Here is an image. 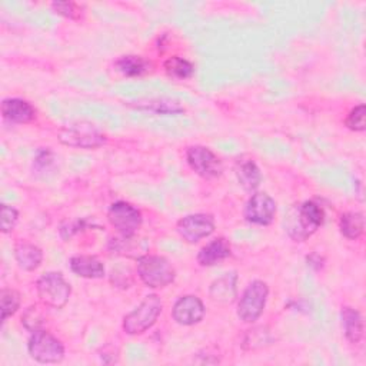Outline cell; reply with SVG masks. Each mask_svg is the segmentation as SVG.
Returning a JSON list of instances; mask_svg holds the SVG:
<instances>
[{"mask_svg":"<svg viewBox=\"0 0 366 366\" xmlns=\"http://www.w3.org/2000/svg\"><path fill=\"white\" fill-rule=\"evenodd\" d=\"M345 124L347 129H350L353 132H365V129H366V106L363 103L355 106L349 112V114L345 120Z\"/></svg>","mask_w":366,"mask_h":366,"instance_id":"obj_27","label":"cell"},{"mask_svg":"<svg viewBox=\"0 0 366 366\" xmlns=\"http://www.w3.org/2000/svg\"><path fill=\"white\" fill-rule=\"evenodd\" d=\"M166 73L170 76V77H174V79H179V80H183V79H189L193 76L194 73V66L183 59V57H179V56H172L169 57L164 64H163Z\"/></svg>","mask_w":366,"mask_h":366,"instance_id":"obj_24","label":"cell"},{"mask_svg":"<svg viewBox=\"0 0 366 366\" xmlns=\"http://www.w3.org/2000/svg\"><path fill=\"white\" fill-rule=\"evenodd\" d=\"M325 222V210L313 200H307L290 209L285 220V230L293 242L310 237Z\"/></svg>","mask_w":366,"mask_h":366,"instance_id":"obj_1","label":"cell"},{"mask_svg":"<svg viewBox=\"0 0 366 366\" xmlns=\"http://www.w3.org/2000/svg\"><path fill=\"white\" fill-rule=\"evenodd\" d=\"M236 177L239 184L247 190V192H253L259 187L260 182H262V173L260 169L257 167V164L253 160H242L237 163L236 166Z\"/></svg>","mask_w":366,"mask_h":366,"instance_id":"obj_21","label":"cell"},{"mask_svg":"<svg viewBox=\"0 0 366 366\" xmlns=\"http://www.w3.org/2000/svg\"><path fill=\"white\" fill-rule=\"evenodd\" d=\"M137 276L147 287L159 289L170 285L176 277V272L166 257L144 254L137 259Z\"/></svg>","mask_w":366,"mask_h":366,"instance_id":"obj_2","label":"cell"},{"mask_svg":"<svg viewBox=\"0 0 366 366\" xmlns=\"http://www.w3.org/2000/svg\"><path fill=\"white\" fill-rule=\"evenodd\" d=\"M36 289L40 300L53 309H61L71 295V286L60 272L41 274L36 283Z\"/></svg>","mask_w":366,"mask_h":366,"instance_id":"obj_4","label":"cell"},{"mask_svg":"<svg viewBox=\"0 0 366 366\" xmlns=\"http://www.w3.org/2000/svg\"><path fill=\"white\" fill-rule=\"evenodd\" d=\"M0 227L3 233H9L14 229L17 219H19V212L9 206V204H1L0 207Z\"/></svg>","mask_w":366,"mask_h":366,"instance_id":"obj_30","label":"cell"},{"mask_svg":"<svg viewBox=\"0 0 366 366\" xmlns=\"http://www.w3.org/2000/svg\"><path fill=\"white\" fill-rule=\"evenodd\" d=\"M84 227H87V223H86L84 219H81V220L77 219V220H74V222H67L66 224L61 226L60 234H61L63 239H70L73 234H76L77 232L83 230Z\"/></svg>","mask_w":366,"mask_h":366,"instance_id":"obj_31","label":"cell"},{"mask_svg":"<svg viewBox=\"0 0 366 366\" xmlns=\"http://www.w3.org/2000/svg\"><path fill=\"white\" fill-rule=\"evenodd\" d=\"M51 9L54 13L70 20H77L81 16V7L73 1H54L51 3Z\"/></svg>","mask_w":366,"mask_h":366,"instance_id":"obj_28","label":"cell"},{"mask_svg":"<svg viewBox=\"0 0 366 366\" xmlns=\"http://www.w3.org/2000/svg\"><path fill=\"white\" fill-rule=\"evenodd\" d=\"M149 244L144 239H137L134 236H119L113 237L109 242V250L114 254L119 256H127V257H134L139 259L144 254H147Z\"/></svg>","mask_w":366,"mask_h":366,"instance_id":"obj_13","label":"cell"},{"mask_svg":"<svg viewBox=\"0 0 366 366\" xmlns=\"http://www.w3.org/2000/svg\"><path fill=\"white\" fill-rule=\"evenodd\" d=\"M137 110H146L152 112L154 114H162V116H176L184 113V107L174 99L169 97H154V99H146V100H139L132 104Z\"/></svg>","mask_w":366,"mask_h":366,"instance_id":"obj_17","label":"cell"},{"mask_svg":"<svg viewBox=\"0 0 366 366\" xmlns=\"http://www.w3.org/2000/svg\"><path fill=\"white\" fill-rule=\"evenodd\" d=\"M176 230L187 243H197L214 232V219L206 213L187 214L177 222Z\"/></svg>","mask_w":366,"mask_h":366,"instance_id":"obj_10","label":"cell"},{"mask_svg":"<svg viewBox=\"0 0 366 366\" xmlns=\"http://www.w3.org/2000/svg\"><path fill=\"white\" fill-rule=\"evenodd\" d=\"M340 320L346 339L350 343H359L363 339L365 333V325L360 312L353 307L345 306L340 310Z\"/></svg>","mask_w":366,"mask_h":366,"instance_id":"obj_18","label":"cell"},{"mask_svg":"<svg viewBox=\"0 0 366 366\" xmlns=\"http://www.w3.org/2000/svg\"><path fill=\"white\" fill-rule=\"evenodd\" d=\"M20 306V295L14 289H1L0 292V310H1V322L14 315Z\"/></svg>","mask_w":366,"mask_h":366,"instance_id":"obj_25","label":"cell"},{"mask_svg":"<svg viewBox=\"0 0 366 366\" xmlns=\"http://www.w3.org/2000/svg\"><path fill=\"white\" fill-rule=\"evenodd\" d=\"M236 283H237V274L234 272L226 273L222 277L216 279L209 289L210 299L217 305H230L236 299V293H237Z\"/></svg>","mask_w":366,"mask_h":366,"instance_id":"obj_14","label":"cell"},{"mask_svg":"<svg viewBox=\"0 0 366 366\" xmlns=\"http://www.w3.org/2000/svg\"><path fill=\"white\" fill-rule=\"evenodd\" d=\"M114 66L122 74H124L127 77L142 76L150 70V63L146 59H143L142 56H136V54L120 56L114 61Z\"/></svg>","mask_w":366,"mask_h":366,"instance_id":"obj_23","label":"cell"},{"mask_svg":"<svg viewBox=\"0 0 366 366\" xmlns=\"http://www.w3.org/2000/svg\"><path fill=\"white\" fill-rule=\"evenodd\" d=\"M276 214V202L267 193L259 192L250 196L244 207V219L249 223L267 226L273 222Z\"/></svg>","mask_w":366,"mask_h":366,"instance_id":"obj_11","label":"cell"},{"mask_svg":"<svg viewBox=\"0 0 366 366\" xmlns=\"http://www.w3.org/2000/svg\"><path fill=\"white\" fill-rule=\"evenodd\" d=\"M21 323L30 332L40 330L43 326V316H41L39 307L30 306L29 309H26V312L21 316Z\"/></svg>","mask_w":366,"mask_h":366,"instance_id":"obj_29","label":"cell"},{"mask_svg":"<svg viewBox=\"0 0 366 366\" xmlns=\"http://www.w3.org/2000/svg\"><path fill=\"white\" fill-rule=\"evenodd\" d=\"M269 296V286L262 280H253L243 290L239 305H237V316L244 323L256 322L266 306V300Z\"/></svg>","mask_w":366,"mask_h":366,"instance_id":"obj_6","label":"cell"},{"mask_svg":"<svg viewBox=\"0 0 366 366\" xmlns=\"http://www.w3.org/2000/svg\"><path fill=\"white\" fill-rule=\"evenodd\" d=\"M14 259L23 270H34L43 262V252L39 246L29 242H19L14 246Z\"/></svg>","mask_w":366,"mask_h":366,"instance_id":"obj_20","label":"cell"},{"mask_svg":"<svg viewBox=\"0 0 366 366\" xmlns=\"http://www.w3.org/2000/svg\"><path fill=\"white\" fill-rule=\"evenodd\" d=\"M186 162L189 167L203 179H216L223 172L222 160L204 146H190L186 150Z\"/></svg>","mask_w":366,"mask_h":366,"instance_id":"obj_8","label":"cell"},{"mask_svg":"<svg viewBox=\"0 0 366 366\" xmlns=\"http://www.w3.org/2000/svg\"><path fill=\"white\" fill-rule=\"evenodd\" d=\"M27 350L31 359L39 363H59L64 357L63 343L56 336L41 329L31 332Z\"/></svg>","mask_w":366,"mask_h":366,"instance_id":"obj_7","label":"cell"},{"mask_svg":"<svg viewBox=\"0 0 366 366\" xmlns=\"http://www.w3.org/2000/svg\"><path fill=\"white\" fill-rule=\"evenodd\" d=\"M204 316V305L194 295H186L176 300L172 309V317L182 326H192L199 323Z\"/></svg>","mask_w":366,"mask_h":366,"instance_id":"obj_12","label":"cell"},{"mask_svg":"<svg viewBox=\"0 0 366 366\" xmlns=\"http://www.w3.org/2000/svg\"><path fill=\"white\" fill-rule=\"evenodd\" d=\"M340 233L349 240H357L365 230V217L362 212H346L339 219Z\"/></svg>","mask_w":366,"mask_h":366,"instance_id":"obj_22","label":"cell"},{"mask_svg":"<svg viewBox=\"0 0 366 366\" xmlns=\"http://www.w3.org/2000/svg\"><path fill=\"white\" fill-rule=\"evenodd\" d=\"M1 114L11 123H29L36 117V110L27 100L14 97L1 102Z\"/></svg>","mask_w":366,"mask_h":366,"instance_id":"obj_16","label":"cell"},{"mask_svg":"<svg viewBox=\"0 0 366 366\" xmlns=\"http://www.w3.org/2000/svg\"><path fill=\"white\" fill-rule=\"evenodd\" d=\"M107 220L122 236H134L142 226V213L127 202H116L107 212Z\"/></svg>","mask_w":366,"mask_h":366,"instance_id":"obj_9","label":"cell"},{"mask_svg":"<svg viewBox=\"0 0 366 366\" xmlns=\"http://www.w3.org/2000/svg\"><path fill=\"white\" fill-rule=\"evenodd\" d=\"M272 342H273V337L266 330V327H254L246 333L243 340V347L252 350V349H259V347L272 345Z\"/></svg>","mask_w":366,"mask_h":366,"instance_id":"obj_26","label":"cell"},{"mask_svg":"<svg viewBox=\"0 0 366 366\" xmlns=\"http://www.w3.org/2000/svg\"><path fill=\"white\" fill-rule=\"evenodd\" d=\"M59 142L69 147L97 149L106 143V136L90 123H73L59 130Z\"/></svg>","mask_w":366,"mask_h":366,"instance_id":"obj_5","label":"cell"},{"mask_svg":"<svg viewBox=\"0 0 366 366\" xmlns=\"http://www.w3.org/2000/svg\"><path fill=\"white\" fill-rule=\"evenodd\" d=\"M69 266L74 274L86 279H100L106 273L103 263L94 256H73L69 262Z\"/></svg>","mask_w":366,"mask_h":366,"instance_id":"obj_19","label":"cell"},{"mask_svg":"<svg viewBox=\"0 0 366 366\" xmlns=\"http://www.w3.org/2000/svg\"><path fill=\"white\" fill-rule=\"evenodd\" d=\"M232 253L230 243L224 237H217L212 242H209L206 246H203L197 253V263L200 266L209 267L214 266L224 259H227Z\"/></svg>","mask_w":366,"mask_h":366,"instance_id":"obj_15","label":"cell"},{"mask_svg":"<svg viewBox=\"0 0 366 366\" xmlns=\"http://www.w3.org/2000/svg\"><path fill=\"white\" fill-rule=\"evenodd\" d=\"M162 300L157 295H147L137 307L123 319V330L127 335H142L150 329L162 313Z\"/></svg>","mask_w":366,"mask_h":366,"instance_id":"obj_3","label":"cell"}]
</instances>
